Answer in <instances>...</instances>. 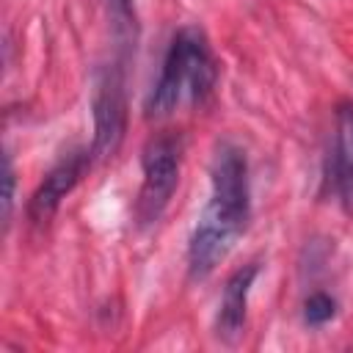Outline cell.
I'll use <instances>...</instances> for the list:
<instances>
[{
	"instance_id": "9",
	"label": "cell",
	"mask_w": 353,
	"mask_h": 353,
	"mask_svg": "<svg viewBox=\"0 0 353 353\" xmlns=\"http://www.w3.org/2000/svg\"><path fill=\"white\" fill-rule=\"evenodd\" d=\"M334 314H336V301H334L331 295H325V292H314V295H309L306 303H303V317H306V323H312V325H323V323H328Z\"/></svg>"
},
{
	"instance_id": "5",
	"label": "cell",
	"mask_w": 353,
	"mask_h": 353,
	"mask_svg": "<svg viewBox=\"0 0 353 353\" xmlns=\"http://www.w3.org/2000/svg\"><path fill=\"white\" fill-rule=\"evenodd\" d=\"M240 234V229H234L232 223L215 218L212 212H201L193 234H190V245H188V270L193 279H204L215 270V265L229 254L234 237Z\"/></svg>"
},
{
	"instance_id": "6",
	"label": "cell",
	"mask_w": 353,
	"mask_h": 353,
	"mask_svg": "<svg viewBox=\"0 0 353 353\" xmlns=\"http://www.w3.org/2000/svg\"><path fill=\"white\" fill-rule=\"evenodd\" d=\"M88 154L85 152H74L69 157H63L55 168L47 171V176L41 179V185L33 190L30 201H28V215L36 223H44L55 215V210L61 207V201L72 193V188L80 182L85 165H88Z\"/></svg>"
},
{
	"instance_id": "1",
	"label": "cell",
	"mask_w": 353,
	"mask_h": 353,
	"mask_svg": "<svg viewBox=\"0 0 353 353\" xmlns=\"http://www.w3.org/2000/svg\"><path fill=\"white\" fill-rule=\"evenodd\" d=\"M215 58L199 28H182L168 44L160 80L146 99V116H168L185 97L201 102L215 85Z\"/></svg>"
},
{
	"instance_id": "10",
	"label": "cell",
	"mask_w": 353,
	"mask_h": 353,
	"mask_svg": "<svg viewBox=\"0 0 353 353\" xmlns=\"http://www.w3.org/2000/svg\"><path fill=\"white\" fill-rule=\"evenodd\" d=\"M116 33H132L135 28V14H132V0H108Z\"/></svg>"
},
{
	"instance_id": "11",
	"label": "cell",
	"mask_w": 353,
	"mask_h": 353,
	"mask_svg": "<svg viewBox=\"0 0 353 353\" xmlns=\"http://www.w3.org/2000/svg\"><path fill=\"white\" fill-rule=\"evenodd\" d=\"M11 207H14V168H11V157L6 154V165H3V221L6 226L11 221Z\"/></svg>"
},
{
	"instance_id": "4",
	"label": "cell",
	"mask_w": 353,
	"mask_h": 353,
	"mask_svg": "<svg viewBox=\"0 0 353 353\" xmlns=\"http://www.w3.org/2000/svg\"><path fill=\"white\" fill-rule=\"evenodd\" d=\"M212 196L207 212L232 223L234 229H245L248 221V165L245 154L237 146L223 143L212 160Z\"/></svg>"
},
{
	"instance_id": "3",
	"label": "cell",
	"mask_w": 353,
	"mask_h": 353,
	"mask_svg": "<svg viewBox=\"0 0 353 353\" xmlns=\"http://www.w3.org/2000/svg\"><path fill=\"white\" fill-rule=\"evenodd\" d=\"M94 143L91 157L108 160L119 152L124 132H127V97H124V77L116 66L99 69L94 80Z\"/></svg>"
},
{
	"instance_id": "8",
	"label": "cell",
	"mask_w": 353,
	"mask_h": 353,
	"mask_svg": "<svg viewBox=\"0 0 353 353\" xmlns=\"http://www.w3.org/2000/svg\"><path fill=\"white\" fill-rule=\"evenodd\" d=\"M334 168H336V188L347 201V207H353V105L350 102H342L336 108Z\"/></svg>"
},
{
	"instance_id": "7",
	"label": "cell",
	"mask_w": 353,
	"mask_h": 353,
	"mask_svg": "<svg viewBox=\"0 0 353 353\" xmlns=\"http://www.w3.org/2000/svg\"><path fill=\"white\" fill-rule=\"evenodd\" d=\"M254 279H256V265H245L234 270L223 287L221 312H218V336L226 342H234L243 334L245 306H248V292H251Z\"/></svg>"
},
{
	"instance_id": "2",
	"label": "cell",
	"mask_w": 353,
	"mask_h": 353,
	"mask_svg": "<svg viewBox=\"0 0 353 353\" xmlns=\"http://www.w3.org/2000/svg\"><path fill=\"white\" fill-rule=\"evenodd\" d=\"M179 182V141L157 135L143 149V182L135 201V218L141 226L157 223L165 212Z\"/></svg>"
}]
</instances>
